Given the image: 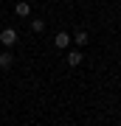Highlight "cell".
Wrapping results in <instances>:
<instances>
[{"label":"cell","mask_w":121,"mask_h":126,"mask_svg":"<svg viewBox=\"0 0 121 126\" xmlns=\"http://www.w3.org/2000/svg\"><path fill=\"white\" fill-rule=\"evenodd\" d=\"M17 31H14V28H3V31H0V45H6V48H11V45H17Z\"/></svg>","instance_id":"1"},{"label":"cell","mask_w":121,"mask_h":126,"mask_svg":"<svg viewBox=\"0 0 121 126\" xmlns=\"http://www.w3.org/2000/svg\"><path fill=\"white\" fill-rule=\"evenodd\" d=\"M71 42H73V39H71V36H68V34H65V31H59V34H56V36H54V45H56V48H59V50H65V48H68V45H71Z\"/></svg>","instance_id":"2"},{"label":"cell","mask_w":121,"mask_h":126,"mask_svg":"<svg viewBox=\"0 0 121 126\" xmlns=\"http://www.w3.org/2000/svg\"><path fill=\"white\" fill-rule=\"evenodd\" d=\"M14 14H17V17H28V14H31V6H28L25 0H20V3L14 6Z\"/></svg>","instance_id":"3"},{"label":"cell","mask_w":121,"mask_h":126,"mask_svg":"<svg viewBox=\"0 0 121 126\" xmlns=\"http://www.w3.org/2000/svg\"><path fill=\"white\" fill-rule=\"evenodd\" d=\"M11 64H14V56L9 53V50H3V53H0V67H3V70H9Z\"/></svg>","instance_id":"4"},{"label":"cell","mask_w":121,"mask_h":126,"mask_svg":"<svg viewBox=\"0 0 121 126\" xmlns=\"http://www.w3.org/2000/svg\"><path fill=\"white\" fill-rule=\"evenodd\" d=\"M68 64H71V67L82 64V53H79V50H68Z\"/></svg>","instance_id":"5"},{"label":"cell","mask_w":121,"mask_h":126,"mask_svg":"<svg viewBox=\"0 0 121 126\" xmlns=\"http://www.w3.org/2000/svg\"><path fill=\"white\" fill-rule=\"evenodd\" d=\"M73 42H76V45H79V48H85V45H87V42H90V36H87V31H79L76 36H73Z\"/></svg>","instance_id":"6"},{"label":"cell","mask_w":121,"mask_h":126,"mask_svg":"<svg viewBox=\"0 0 121 126\" xmlns=\"http://www.w3.org/2000/svg\"><path fill=\"white\" fill-rule=\"evenodd\" d=\"M31 28H34V34H42L45 31V20H31Z\"/></svg>","instance_id":"7"}]
</instances>
